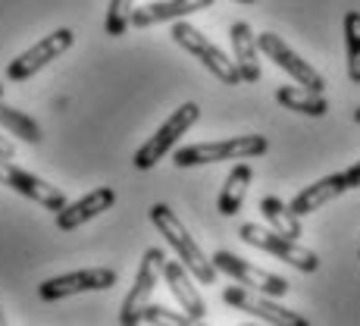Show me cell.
<instances>
[{"label":"cell","mask_w":360,"mask_h":326,"mask_svg":"<svg viewBox=\"0 0 360 326\" xmlns=\"http://www.w3.org/2000/svg\"><path fill=\"white\" fill-rule=\"evenodd\" d=\"M6 323V317H4V308H0V326H4Z\"/></svg>","instance_id":"obj_28"},{"label":"cell","mask_w":360,"mask_h":326,"mask_svg":"<svg viewBox=\"0 0 360 326\" xmlns=\"http://www.w3.org/2000/svg\"><path fill=\"white\" fill-rule=\"evenodd\" d=\"M260 213H263V220L273 226V232L285 235V239H301V217H297L282 198L263 195L260 198Z\"/></svg>","instance_id":"obj_20"},{"label":"cell","mask_w":360,"mask_h":326,"mask_svg":"<svg viewBox=\"0 0 360 326\" xmlns=\"http://www.w3.org/2000/svg\"><path fill=\"white\" fill-rule=\"evenodd\" d=\"M357 258H360V251H357Z\"/></svg>","instance_id":"obj_31"},{"label":"cell","mask_w":360,"mask_h":326,"mask_svg":"<svg viewBox=\"0 0 360 326\" xmlns=\"http://www.w3.org/2000/svg\"><path fill=\"white\" fill-rule=\"evenodd\" d=\"M210 4L213 0H157V4L131 10V25L135 29H150L157 23H176V19H185L191 13L207 10Z\"/></svg>","instance_id":"obj_15"},{"label":"cell","mask_w":360,"mask_h":326,"mask_svg":"<svg viewBox=\"0 0 360 326\" xmlns=\"http://www.w3.org/2000/svg\"><path fill=\"white\" fill-rule=\"evenodd\" d=\"M150 223L157 226V232L166 239V245L179 254L182 267L188 270L198 282H204V286H213V282H217L219 270L213 267V261L207 258L204 251H200V245L191 239V232L185 229L182 220H179V213H172L169 204H154L150 207Z\"/></svg>","instance_id":"obj_1"},{"label":"cell","mask_w":360,"mask_h":326,"mask_svg":"<svg viewBox=\"0 0 360 326\" xmlns=\"http://www.w3.org/2000/svg\"><path fill=\"white\" fill-rule=\"evenodd\" d=\"M4 92H6V88H4V85H0V101H4Z\"/></svg>","instance_id":"obj_30"},{"label":"cell","mask_w":360,"mask_h":326,"mask_svg":"<svg viewBox=\"0 0 360 326\" xmlns=\"http://www.w3.org/2000/svg\"><path fill=\"white\" fill-rule=\"evenodd\" d=\"M276 101L282 107H288L292 113H304V116H326L329 113V101L323 92H310V88H276Z\"/></svg>","instance_id":"obj_19"},{"label":"cell","mask_w":360,"mask_h":326,"mask_svg":"<svg viewBox=\"0 0 360 326\" xmlns=\"http://www.w3.org/2000/svg\"><path fill=\"white\" fill-rule=\"evenodd\" d=\"M257 51L263 54V57L273 60L282 73L292 75L301 88H310V92H326V79H323L320 69H314V63H307V60L297 57V54L279 38V35H273V32L257 35Z\"/></svg>","instance_id":"obj_7"},{"label":"cell","mask_w":360,"mask_h":326,"mask_svg":"<svg viewBox=\"0 0 360 326\" xmlns=\"http://www.w3.org/2000/svg\"><path fill=\"white\" fill-rule=\"evenodd\" d=\"M223 301L229 304V308H238V311H245V314L257 317V320H266L276 326H307V317L304 314L282 308V304H276V298L254 292V289H248V286L223 289Z\"/></svg>","instance_id":"obj_9"},{"label":"cell","mask_w":360,"mask_h":326,"mask_svg":"<svg viewBox=\"0 0 360 326\" xmlns=\"http://www.w3.org/2000/svg\"><path fill=\"white\" fill-rule=\"evenodd\" d=\"M113 204H116V192L107 189V185H101V189L88 192V195H82L79 201H72V204L60 207L57 211V229L72 232V229H79L82 223H88V220L107 213Z\"/></svg>","instance_id":"obj_13"},{"label":"cell","mask_w":360,"mask_h":326,"mask_svg":"<svg viewBox=\"0 0 360 326\" xmlns=\"http://www.w3.org/2000/svg\"><path fill=\"white\" fill-rule=\"evenodd\" d=\"M163 280H166V286H169V292L179 298V304H182V311L188 314V320L191 323L204 320L207 304L195 289V282H191V273L182 267V261H163Z\"/></svg>","instance_id":"obj_14"},{"label":"cell","mask_w":360,"mask_h":326,"mask_svg":"<svg viewBox=\"0 0 360 326\" xmlns=\"http://www.w3.org/2000/svg\"><path fill=\"white\" fill-rule=\"evenodd\" d=\"M131 10H135L131 0H110L107 19H103V32H107L110 38H122L131 25Z\"/></svg>","instance_id":"obj_23"},{"label":"cell","mask_w":360,"mask_h":326,"mask_svg":"<svg viewBox=\"0 0 360 326\" xmlns=\"http://www.w3.org/2000/svg\"><path fill=\"white\" fill-rule=\"evenodd\" d=\"M345 192H351L348 182H345V173H332V176H323V179H316V182H310L307 189H301L288 207H292L297 217H307V213L326 207L329 201L342 198Z\"/></svg>","instance_id":"obj_17"},{"label":"cell","mask_w":360,"mask_h":326,"mask_svg":"<svg viewBox=\"0 0 360 326\" xmlns=\"http://www.w3.org/2000/svg\"><path fill=\"white\" fill-rule=\"evenodd\" d=\"M342 173H345V182H348V189H360V161L351 163L348 170H342Z\"/></svg>","instance_id":"obj_25"},{"label":"cell","mask_w":360,"mask_h":326,"mask_svg":"<svg viewBox=\"0 0 360 326\" xmlns=\"http://www.w3.org/2000/svg\"><path fill=\"white\" fill-rule=\"evenodd\" d=\"M169 38L176 41L182 51H188L191 57H198L200 63H204L207 73L217 75L223 85H238V82H241V75H238V69H235L229 54L219 51V47L213 44V41L207 38L200 29H195L191 23H185V19H176V23H172V35H169Z\"/></svg>","instance_id":"obj_4"},{"label":"cell","mask_w":360,"mask_h":326,"mask_svg":"<svg viewBox=\"0 0 360 326\" xmlns=\"http://www.w3.org/2000/svg\"><path fill=\"white\" fill-rule=\"evenodd\" d=\"M163 261H166V254L160 248H148V251H144L141 263H138L135 282H131L126 301H122V308H120L122 326H135V314L150 301V295H154L157 282H160V276H163Z\"/></svg>","instance_id":"obj_11"},{"label":"cell","mask_w":360,"mask_h":326,"mask_svg":"<svg viewBox=\"0 0 360 326\" xmlns=\"http://www.w3.org/2000/svg\"><path fill=\"white\" fill-rule=\"evenodd\" d=\"M238 235H241V242H248V245L260 248V251L273 254V258L292 263L301 273H316V270H320V258H316L310 248L297 245V239H285V235L273 232V229H263L260 223H245L238 229Z\"/></svg>","instance_id":"obj_5"},{"label":"cell","mask_w":360,"mask_h":326,"mask_svg":"<svg viewBox=\"0 0 360 326\" xmlns=\"http://www.w3.org/2000/svg\"><path fill=\"white\" fill-rule=\"evenodd\" d=\"M354 123H357V126H360V107L354 110Z\"/></svg>","instance_id":"obj_27"},{"label":"cell","mask_w":360,"mask_h":326,"mask_svg":"<svg viewBox=\"0 0 360 326\" xmlns=\"http://www.w3.org/2000/svg\"><path fill=\"white\" fill-rule=\"evenodd\" d=\"M232 63L238 69L241 82H260V51H257V35L248 23H232Z\"/></svg>","instance_id":"obj_16"},{"label":"cell","mask_w":360,"mask_h":326,"mask_svg":"<svg viewBox=\"0 0 360 326\" xmlns=\"http://www.w3.org/2000/svg\"><path fill=\"white\" fill-rule=\"evenodd\" d=\"M13 157H16V144L0 135V161H13Z\"/></svg>","instance_id":"obj_26"},{"label":"cell","mask_w":360,"mask_h":326,"mask_svg":"<svg viewBox=\"0 0 360 326\" xmlns=\"http://www.w3.org/2000/svg\"><path fill=\"white\" fill-rule=\"evenodd\" d=\"M75 44V32L72 29H57L47 38H41L38 44H32L25 54H19L10 66H6V79L10 82H25L34 73H41L47 63H53L57 57H63L69 47Z\"/></svg>","instance_id":"obj_8"},{"label":"cell","mask_w":360,"mask_h":326,"mask_svg":"<svg viewBox=\"0 0 360 326\" xmlns=\"http://www.w3.org/2000/svg\"><path fill=\"white\" fill-rule=\"evenodd\" d=\"M198 120H200V107H198V104H191V101L182 104V107H179L176 113H169V120H166L163 126L157 129L154 135H150L148 142H144L141 148L135 151V157H131V166H135V170H141V173L154 170V166L160 163L172 148H176L179 138H182L185 132L195 126Z\"/></svg>","instance_id":"obj_3"},{"label":"cell","mask_w":360,"mask_h":326,"mask_svg":"<svg viewBox=\"0 0 360 326\" xmlns=\"http://www.w3.org/2000/svg\"><path fill=\"white\" fill-rule=\"evenodd\" d=\"M0 185H6V189H13L16 195L29 198V201L47 207V211H53V213L69 204L63 189H53L51 182H44L41 176H34V173L22 170V166H16L10 161H0Z\"/></svg>","instance_id":"obj_12"},{"label":"cell","mask_w":360,"mask_h":326,"mask_svg":"<svg viewBox=\"0 0 360 326\" xmlns=\"http://www.w3.org/2000/svg\"><path fill=\"white\" fill-rule=\"evenodd\" d=\"M0 129H6L10 135L22 138L25 144H41L44 142V132H41L38 123H34L29 113L10 107V104H4V101H0Z\"/></svg>","instance_id":"obj_21"},{"label":"cell","mask_w":360,"mask_h":326,"mask_svg":"<svg viewBox=\"0 0 360 326\" xmlns=\"http://www.w3.org/2000/svg\"><path fill=\"white\" fill-rule=\"evenodd\" d=\"M116 270L110 267H88V270H72V273L53 276V280H44L38 286V295L44 301H60V298L79 295V292H103V289L116 286Z\"/></svg>","instance_id":"obj_10"},{"label":"cell","mask_w":360,"mask_h":326,"mask_svg":"<svg viewBox=\"0 0 360 326\" xmlns=\"http://www.w3.org/2000/svg\"><path fill=\"white\" fill-rule=\"evenodd\" d=\"M210 261L217 270H223L226 276H232L238 286H248V289H254V292H263L269 298H282V295L292 292V282L288 280L269 273V270L254 267V263H248L245 258H238V254H232V251H217Z\"/></svg>","instance_id":"obj_6"},{"label":"cell","mask_w":360,"mask_h":326,"mask_svg":"<svg viewBox=\"0 0 360 326\" xmlns=\"http://www.w3.org/2000/svg\"><path fill=\"white\" fill-rule=\"evenodd\" d=\"M138 323H169V326H188V314H176V311H169V308H163V304H144L141 311L135 314V326Z\"/></svg>","instance_id":"obj_24"},{"label":"cell","mask_w":360,"mask_h":326,"mask_svg":"<svg viewBox=\"0 0 360 326\" xmlns=\"http://www.w3.org/2000/svg\"><path fill=\"white\" fill-rule=\"evenodd\" d=\"M345 57H348V75L360 85V13H345Z\"/></svg>","instance_id":"obj_22"},{"label":"cell","mask_w":360,"mask_h":326,"mask_svg":"<svg viewBox=\"0 0 360 326\" xmlns=\"http://www.w3.org/2000/svg\"><path fill=\"white\" fill-rule=\"evenodd\" d=\"M269 151V142L263 135H238V138H223V142H198L185 144L172 154L179 170L188 166H207L219 161H251V157H263Z\"/></svg>","instance_id":"obj_2"},{"label":"cell","mask_w":360,"mask_h":326,"mask_svg":"<svg viewBox=\"0 0 360 326\" xmlns=\"http://www.w3.org/2000/svg\"><path fill=\"white\" fill-rule=\"evenodd\" d=\"M254 179V170L251 163H235L229 170L223 182V192H219V201H217V211L223 217H235V213L245 207V195H248V185Z\"/></svg>","instance_id":"obj_18"},{"label":"cell","mask_w":360,"mask_h":326,"mask_svg":"<svg viewBox=\"0 0 360 326\" xmlns=\"http://www.w3.org/2000/svg\"><path fill=\"white\" fill-rule=\"evenodd\" d=\"M235 4H257V0H235Z\"/></svg>","instance_id":"obj_29"}]
</instances>
